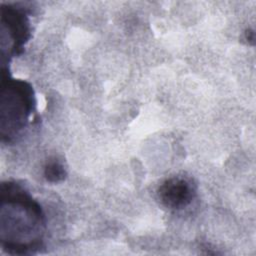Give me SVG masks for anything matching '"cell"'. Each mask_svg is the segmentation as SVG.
Here are the masks:
<instances>
[{
	"label": "cell",
	"instance_id": "6da1fadb",
	"mask_svg": "<svg viewBox=\"0 0 256 256\" xmlns=\"http://www.w3.org/2000/svg\"><path fill=\"white\" fill-rule=\"evenodd\" d=\"M193 184L186 178L174 177L166 180L159 189V197L164 205L174 209L187 206L193 199Z\"/></svg>",
	"mask_w": 256,
	"mask_h": 256
},
{
	"label": "cell",
	"instance_id": "7a4b0ae2",
	"mask_svg": "<svg viewBox=\"0 0 256 256\" xmlns=\"http://www.w3.org/2000/svg\"><path fill=\"white\" fill-rule=\"evenodd\" d=\"M45 176L51 182H58L65 177L63 166L57 162L49 163L45 168Z\"/></svg>",
	"mask_w": 256,
	"mask_h": 256
}]
</instances>
